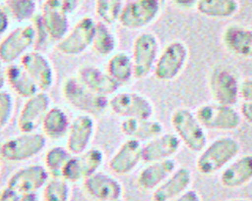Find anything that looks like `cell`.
<instances>
[{"mask_svg":"<svg viewBox=\"0 0 252 201\" xmlns=\"http://www.w3.org/2000/svg\"><path fill=\"white\" fill-rule=\"evenodd\" d=\"M159 54V42L153 32L145 31L137 35L133 41L132 62L134 78L144 79L153 72Z\"/></svg>","mask_w":252,"mask_h":201,"instance_id":"7","label":"cell"},{"mask_svg":"<svg viewBox=\"0 0 252 201\" xmlns=\"http://www.w3.org/2000/svg\"><path fill=\"white\" fill-rule=\"evenodd\" d=\"M63 7L66 9L68 13H71L77 7V0H59Z\"/></svg>","mask_w":252,"mask_h":201,"instance_id":"45","label":"cell"},{"mask_svg":"<svg viewBox=\"0 0 252 201\" xmlns=\"http://www.w3.org/2000/svg\"><path fill=\"white\" fill-rule=\"evenodd\" d=\"M176 169L177 163L173 158L148 163L140 171L137 177V184L142 190L153 192Z\"/></svg>","mask_w":252,"mask_h":201,"instance_id":"26","label":"cell"},{"mask_svg":"<svg viewBox=\"0 0 252 201\" xmlns=\"http://www.w3.org/2000/svg\"><path fill=\"white\" fill-rule=\"evenodd\" d=\"M50 108V98L46 92L39 91L28 98L18 117L17 126L21 132H35L41 126L43 118Z\"/></svg>","mask_w":252,"mask_h":201,"instance_id":"16","label":"cell"},{"mask_svg":"<svg viewBox=\"0 0 252 201\" xmlns=\"http://www.w3.org/2000/svg\"><path fill=\"white\" fill-rule=\"evenodd\" d=\"M228 201H250V200L246 198H235V199H230Z\"/></svg>","mask_w":252,"mask_h":201,"instance_id":"47","label":"cell"},{"mask_svg":"<svg viewBox=\"0 0 252 201\" xmlns=\"http://www.w3.org/2000/svg\"><path fill=\"white\" fill-rule=\"evenodd\" d=\"M46 145V137L38 132H21L0 144V156L8 162H22L38 155Z\"/></svg>","mask_w":252,"mask_h":201,"instance_id":"6","label":"cell"},{"mask_svg":"<svg viewBox=\"0 0 252 201\" xmlns=\"http://www.w3.org/2000/svg\"><path fill=\"white\" fill-rule=\"evenodd\" d=\"M240 82L231 70L224 67L215 68L209 76V90L213 101L234 106L240 100Z\"/></svg>","mask_w":252,"mask_h":201,"instance_id":"8","label":"cell"},{"mask_svg":"<svg viewBox=\"0 0 252 201\" xmlns=\"http://www.w3.org/2000/svg\"><path fill=\"white\" fill-rule=\"evenodd\" d=\"M108 109L116 116L129 118H152L155 112L153 102L138 92H119L108 100Z\"/></svg>","mask_w":252,"mask_h":201,"instance_id":"9","label":"cell"},{"mask_svg":"<svg viewBox=\"0 0 252 201\" xmlns=\"http://www.w3.org/2000/svg\"><path fill=\"white\" fill-rule=\"evenodd\" d=\"M113 201H124V200H122V198H120V199H117V200H113Z\"/></svg>","mask_w":252,"mask_h":201,"instance_id":"48","label":"cell"},{"mask_svg":"<svg viewBox=\"0 0 252 201\" xmlns=\"http://www.w3.org/2000/svg\"><path fill=\"white\" fill-rule=\"evenodd\" d=\"M143 145L140 141L127 138L115 151L108 161L110 171L118 176H126L132 173L141 161Z\"/></svg>","mask_w":252,"mask_h":201,"instance_id":"20","label":"cell"},{"mask_svg":"<svg viewBox=\"0 0 252 201\" xmlns=\"http://www.w3.org/2000/svg\"><path fill=\"white\" fill-rule=\"evenodd\" d=\"M120 130L128 138L149 141L163 132V125L152 118H129L121 122Z\"/></svg>","mask_w":252,"mask_h":201,"instance_id":"27","label":"cell"},{"mask_svg":"<svg viewBox=\"0 0 252 201\" xmlns=\"http://www.w3.org/2000/svg\"><path fill=\"white\" fill-rule=\"evenodd\" d=\"M94 117L89 114H80L70 123L67 132V149L72 155H78L90 148L95 132Z\"/></svg>","mask_w":252,"mask_h":201,"instance_id":"18","label":"cell"},{"mask_svg":"<svg viewBox=\"0 0 252 201\" xmlns=\"http://www.w3.org/2000/svg\"><path fill=\"white\" fill-rule=\"evenodd\" d=\"M221 42L224 48L234 56L252 59V28L230 24L226 25L221 33Z\"/></svg>","mask_w":252,"mask_h":201,"instance_id":"21","label":"cell"},{"mask_svg":"<svg viewBox=\"0 0 252 201\" xmlns=\"http://www.w3.org/2000/svg\"><path fill=\"white\" fill-rule=\"evenodd\" d=\"M70 123L65 111L59 107H50L41 124L42 134L50 139H60L67 135Z\"/></svg>","mask_w":252,"mask_h":201,"instance_id":"29","label":"cell"},{"mask_svg":"<svg viewBox=\"0 0 252 201\" xmlns=\"http://www.w3.org/2000/svg\"><path fill=\"white\" fill-rule=\"evenodd\" d=\"M174 5L180 8H188L192 5H196L197 0H170Z\"/></svg>","mask_w":252,"mask_h":201,"instance_id":"43","label":"cell"},{"mask_svg":"<svg viewBox=\"0 0 252 201\" xmlns=\"http://www.w3.org/2000/svg\"><path fill=\"white\" fill-rule=\"evenodd\" d=\"M160 9V0H133L123 7L118 22L127 29H141L158 17Z\"/></svg>","mask_w":252,"mask_h":201,"instance_id":"12","label":"cell"},{"mask_svg":"<svg viewBox=\"0 0 252 201\" xmlns=\"http://www.w3.org/2000/svg\"><path fill=\"white\" fill-rule=\"evenodd\" d=\"M19 200H20V194L8 188L7 186L0 191V201H19Z\"/></svg>","mask_w":252,"mask_h":201,"instance_id":"41","label":"cell"},{"mask_svg":"<svg viewBox=\"0 0 252 201\" xmlns=\"http://www.w3.org/2000/svg\"><path fill=\"white\" fill-rule=\"evenodd\" d=\"M6 77L12 90L22 98H30L39 92L35 82L20 64H10L6 68Z\"/></svg>","mask_w":252,"mask_h":201,"instance_id":"28","label":"cell"},{"mask_svg":"<svg viewBox=\"0 0 252 201\" xmlns=\"http://www.w3.org/2000/svg\"><path fill=\"white\" fill-rule=\"evenodd\" d=\"M170 124L182 144L193 153H200L207 143L204 126L197 119L195 112L186 107L175 109L170 116Z\"/></svg>","mask_w":252,"mask_h":201,"instance_id":"3","label":"cell"},{"mask_svg":"<svg viewBox=\"0 0 252 201\" xmlns=\"http://www.w3.org/2000/svg\"><path fill=\"white\" fill-rule=\"evenodd\" d=\"M61 91L66 102L82 114L102 115L108 109L109 98L94 93L77 76L66 77L63 80Z\"/></svg>","mask_w":252,"mask_h":201,"instance_id":"2","label":"cell"},{"mask_svg":"<svg viewBox=\"0 0 252 201\" xmlns=\"http://www.w3.org/2000/svg\"><path fill=\"white\" fill-rule=\"evenodd\" d=\"M239 141L232 136H220L208 143L199 153L195 167L203 176L221 172L240 152Z\"/></svg>","mask_w":252,"mask_h":201,"instance_id":"1","label":"cell"},{"mask_svg":"<svg viewBox=\"0 0 252 201\" xmlns=\"http://www.w3.org/2000/svg\"><path fill=\"white\" fill-rule=\"evenodd\" d=\"M0 171H1V164H0Z\"/></svg>","mask_w":252,"mask_h":201,"instance_id":"49","label":"cell"},{"mask_svg":"<svg viewBox=\"0 0 252 201\" xmlns=\"http://www.w3.org/2000/svg\"><path fill=\"white\" fill-rule=\"evenodd\" d=\"M96 23L91 17H84L56 43V49L67 56H77L92 47Z\"/></svg>","mask_w":252,"mask_h":201,"instance_id":"13","label":"cell"},{"mask_svg":"<svg viewBox=\"0 0 252 201\" xmlns=\"http://www.w3.org/2000/svg\"><path fill=\"white\" fill-rule=\"evenodd\" d=\"M239 112L241 114L242 120L252 126V102L242 101L239 107Z\"/></svg>","mask_w":252,"mask_h":201,"instance_id":"40","label":"cell"},{"mask_svg":"<svg viewBox=\"0 0 252 201\" xmlns=\"http://www.w3.org/2000/svg\"><path fill=\"white\" fill-rule=\"evenodd\" d=\"M72 154L67 148L62 146H54L48 149L44 156V167L49 173L50 176H60L62 171L71 158Z\"/></svg>","mask_w":252,"mask_h":201,"instance_id":"34","label":"cell"},{"mask_svg":"<svg viewBox=\"0 0 252 201\" xmlns=\"http://www.w3.org/2000/svg\"><path fill=\"white\" fill-rule=\"evenodd\" d=\"M36 43V30L32 25L14 28L0 41V59L4 64H13L21 59Z\"/></svg>","mask_w":252,"mask_h":201,"instance_id":"10","label":"cell"},{"mask_svg":"<svg viewBox=\"0 0 252 201\" xmlns=\"http://www.w3.org/2000/svg\"><path fill=\"white\" fill-rule=\"evenodd\" d=\"M118 40L116 35L109 29L108 25L98 22L95 25V31L92 43L94 52L101 57L111 56L116 49Z\"/></svg>","mask_w":252,"mask_h":201,"instance_id":"32","label":"cell"},{"mask_svg":"<svg viewBox=\"0 0 252 201\" xmlns=\"http://www.w3.org/2000/svg\"><path fill=\"white\" fill-rule=\"evenodd\" d=\"M240 99L244 102H252V77L241 80Z\"/></svg>","mask_w":252,"mask_h":201,"instance_id":"38","label":"cell"},{"mask_svg":"<svg viewBox=\"0 0 252 201\" xmlns=\"http://www.w3.org/2000/svg\"><path fill=\"white\" fill-rule=\"evenodd\" d=\"M68 12L59 0H45L39 15L40 23L48 38L59 41L69 31Z\"/></svg>","mask_w":252,"mask_h":201,"instance_id":"17","label":"cell"},{"mask_svg":"<svg viewBox=\"0 0 252 201\" xmlns=\"http://www.w3.org/2000/svg\"><path fill=\"white\" fill-rule=\"evenodd\" d=\"M193 180L192 172L186 167L177 169L152 192V201H170L188 189Z\"/></svg>","mask_w":252,"mask_h":201,"instance_id":"23","label":"cell"},{"mask_svg":"<svg viewBox=\"0 0 252 201\" xmlns=\"http://www.w3.org/2000/svg\"><path fill=\"white\" fill-rule=\"evenodd\" d=\"M19 201H38V198L36 196V193L23 194V195H20Z\"/></svg>","mask_w":252,"mask_h":201,"instance_id":"46","label":"cell"},{"mask_svg":"<svg viewBox=\"0 0 252 201\" xmlns=\"http://www.w3.org/2000/svg\"><path fill=\"white\" fill-rule=\"evenodd\" d=\"M122 9V0H95V14L99 22L107 25L119 20Z\"/></svg>","mask_w":252,"mask_h":201,"instance_id":"35","label":"cell"},{"mask_svg":"<svg viewBox=\"0 0 252 201\" xmlns=\"http://www.w3.org/2000/svg\"><path fill=\"white\" fill-rule=\"evenodd\" d=\"M36 9L34 0H7L6 12L13 20L25 22L34 16Z\"/></svg>","mask_w":252,"mask_h":201,"instance_id":"36","label":"cell"},{"mask_svg":"<svg viewBox=\"0 0 252 201\" xmlns=\"http://www.w3.org/2000/svg\"><path fill=\"white\" fill-rule=\"evenodd\" d=\"M85 192L95 201H113L120 199L123 185L111 175L96 172L83 181Z\"/></svg>","mask_w":252,"mask_h":201,"instance_id":"19","label":"cell"},{"mask_svg":"<svg viewBox=\"0 0 252 201\" xmlns=\"http://www.w3.org/2000/svg\"><path fill=\"white\" fill-rule=\"evenodd\" d=\"M20 65L35 82L39 91L46 92L54 83V70L49 59L39 50H31L21 59Z\"/></svg>","mask_w":252,"mask_h":201,"instance_id":"15","label":"cell"},{"mask_svg":"<svg viewBox=\"0 0 252 201\" xmlns=\"http://www.w3.org/2000/svg\"><path fill=\"white\" fill-rule=\"evenodd\" d=\"M195 115L205 129L218 131H232L242 123V117L234 106L210 102L200 105Z\"/></svg>","mask_w":252,"mask_h":201,"instance_id":"4","label":"cell"},{"mask_svg":"<svg viewBox=\"0 0 252 201\" xmlns=\"http://www.w3.org/2000/svg\"><path fill=\"white\" fill-rule=\"evenodd\" d=\"M50 177L46 168L39 164L23 167L8 178L6 186L20 195L36 193L42 189Z\"/></svg>","mask_w":252,"mask_h":201,"instance_id":"14","label":"cell"},{"mask_svg":"<svg viewBox=\"0 0 252 201\" xmlns=\"http://www.w3.org/2000/svg\"><path fill=\"white\" fill-rule=\"evenodd\" d=\"M70 183L60 176H50L42 188V201H70Z\"/></svg>","mask_w":252,"mask_h":201,"instance_id":"33","label":"cell"},{"mask_svg":"<svg viewBox=\"0 0 252 201\" xmlns=\"http://www.w3.org/2000/svg\"><path fill=\"white\" fill-rule=\"evenodd\" d=\"M196 10L204 17L212 19H228L239 10L238 0H197Z\"/></svg>","mask_w":252,"mask_h":201,"instance_id":"30","label":"cell"},{"mask_svg":"<svg viewBox=\"0 0 252 201\" xmlns=\"http://www.w3.org/2000/svg\"><path fill=\"white\" fill-rule=\"evenodd\" d=\"M252 180V154L237 156L220 175V184L228 189L242 187Z\"/></svg>","mask_w":252,"mask_h":201,"instance_id":"24","label":"cell"},{"mask_svg":"<svg viewBox=\"0 0 252 201\" xmlns=\"http://www.w3.org/2000/svg\"><path fill=\"white\" fill-rule=\"evenodd\" d=\"M170 201H202L201 195L194 189H188L178 197L170 200Z\"/></svg>","mask_w":252,"mask_h":201,"instance_id":"39","label":"cell"},{"mask_svg":"<svg viewBox=\"0 0 252 201\" xmlns=\"http://www.w3.org/2000/svg\"><path fill=\"white\" fill-rule=\"evenodd\" d=\"M14 112V98L5 90H0V131L9 124Z\"/></svg>","mask_w":252,"mask_h":201,"instance_id":"37","label":"cell"},{"mask_svg":"<svg viewBox=\"0 0 252 201\" xmlns=\"http://www.w3.org/2000/svg\"><path fill=\"white\" fill-rule=\"evenodd\" d=\"M10 17L7 14L6 10L0 9V36L6 32L9 27Z\"/></svg>","mask_w":252,"mask_h":201,"instance_id":"42","label":"cell"},{"mask_svg":"<svg viewBox=\"0 0 252 201\" xmlns=\"http://www.w3.org/2000/svg\"><path fill=\"white\" fill-rule=\"evenodd\" d=\"M103 160L104 154L102 150L96 147L89 148L78 155H72L62 171L61 177L69 183L83 182L88 176L98 172Z\"/></svg>","mask_w":252,"mask_h":201,"instance_id":"11","label":"cell"},{"mask_svg":"<svg viewBox=\"0 0 252 201\" xmlns=\"http://www.w3.org/2000/svg\"><path fill=\"white\" fill-rule=\"evenodd\" d=\"M107 74L120 85L134 77L132 58L125 52L113 53L107 61Z\"/></svg>","mask_w":252,"mask_h":201,"instance_id":"31","label":"cell"},{"mask_svg":"<svg viewBox=\"0 0 252 201\" xmlns=\"http://www.w3.org/2000/svg\"><path fill=\"white\" fill-rule=\"evenodd\" d=\"M77 77L80 81L96 94L108 97L115 94L120 84L116 82L107 72L93 66L87 65L79 68Z\"/></svg>","mask_w":252,"mask_h":201,"instance_id":"25","label":"cell"},{"mask_svg":"<svg viewBox=\"0 0 252 201\" xmlns=\"http://www.w3.org/2000/svg\"><path fill=\"white\" fill-rule=\"evenodd\" d=\"M181 144L174 132H162L143 145V161L152 163L171 159L178 153Z\"/></svg>","mask_w":252,"mask_h":201,"instance_id":"22","label":"cell"},{"mask_svg":"<svg viewBox=\"0 0 252 201\" xmlns=\"http://www.w3.org/2000/svg\"><path fill=\"white\" fill-rule=\"evenodd\" d=\"M189 57V49L185 42L173 40L159 52L154 68V75L160 81L175 79L184 70Z\"/></svg>","mask_w":252,"mask_h":201,"instance_id":"5","label":"cell"},{"mask_svg":"<svg viewBox=\"0 0 252 201\" xmlns=\"http://www.w3.org/2000/svg\"><path fill=\"white\" fill-rule=\"evenodd\" d=\"M4 62L0 59V90L3 89L6 81H7V77H6V68L4 66Z\"/></svg>","mask_w":252,"mask_h":201,"instance_id":"44","label":"cell"}]
</instances>
